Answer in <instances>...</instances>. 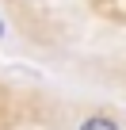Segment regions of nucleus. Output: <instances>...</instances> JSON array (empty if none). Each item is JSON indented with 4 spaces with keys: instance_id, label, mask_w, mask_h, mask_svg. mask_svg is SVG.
I'll list each match as a JSON object with an SVG mask.
<instances>
[{
    "instance_id": "obj_1",
    "label": "nucleus",
    "mask_w": 126,
    "mask_h": 130,
    "mask_svg": "<svg viewBox=\"0 0 126 130\" xmlns=\"http://www.w3.org/2000/svg\"><path fill=\"white\" fill-rule=\"evenodd\" d=\"M80 130H122L115 119H107V115H92V119H84L80 122Z\"/></svg>"
},
{
    "instance_id": "obj_2",
    "label": "nucleus",
    "mask_w": 126,
    "mask_h": 130,
    "mask_svg": "<svg viewBox=\"0 0 126 130\" xmlns=\"http://www.w3.org/2000/svg\"><path fill=\"white\" fill-rule=\"evenodd\" d=\"M0 35H4V23H0Z\"/></svg>"
}]
</instances>
